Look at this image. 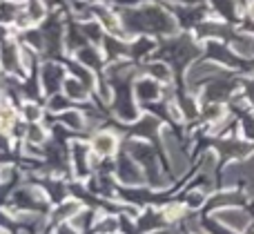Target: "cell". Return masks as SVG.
Masks as SVG:
<instances>
[{
  "label": "cell",
  "instance_id": "22",
  "mask_svg": "<svg viewBox=\"0 0 254 234\" xmlns=\"http://www.w3.org/2000/svg\"><path fill=\"white\" fill-rule=\"evenodd\" d=\"M25 116H27V120H38V116H40L38 107L27 105V107H25Z\"/></svg>",
  "mask_w": 254,
  "mask_h": 234
},
{
  "label": "cell",
  "instance_id": "6",
  "mask_svg": "<svg viewBox=\"0 0 254 234\" xmlns=\"http://www.w3.org/2000/svg\"><path fill=\"white\" fill-rule=\"evenodd\" d=\"M219 74V67L212 65V62H201V65H194L192 69L188 71V83L194 85L198 78H205V76H214Z\"/></svg>",
  "mask_w": 254,
  "mask_h": 234
},
{
  "label": "cell",
  "instance_id": "13",
  "mask_svg": "<svg viewBox=\"0 0 254 234\" xmlns=\"http://www.w3.org/2000/svg\"><path fill=\"white\" fill-rule=\"evenodd\" d=\"M147 71L154 76V78H158V80H170V69H167L165 65H161V62H156V65H149Z\"/></svg>",
  "mask_w": 254,
  "mask_h": 234
},
{
  "label": "cell",
  "instance_id": "2",
  "mask_svg": "<svg viewBox=\"0 0 254 234\" xmlns=\"http://www.w3.org/2000/svg\"><path fill=\"white\" fill-rule=\"evenodd\" d=\"M163 143H165V150H167V154H170V161H172V168H174V172L176 174H183L185 168H188V159H185V154L181 152L176 138L172 136L170 132H163Z\"/></svg>",
  "mask_w": 254,
  "mask_h": 234
},
{
  "label": "cell",
  "instance_id": "9",
  "mask_svg": "<svg viewBox=\"0 0 254 234\" xmlns=\"http://www.w3.org/2000/svg\"><path fill=\"white\" fill-rule=\"evenodd\" d=\"M2 65L11 71L18 67V49L13 45H4L2 47Z\"/></svg>",
  "mask_w": 254,
  "mask_h": 234
},
{
  "label": "cell",
  "instance_id": "24",
  "mask_svg": "<svg viewBox=\"0 0 254 234\" xmlns=\"http://www.w3.org/2000/svg\"><path fill=\"white\" fill-rule=\"evenodd\" d=\"M252 16H254V2H252Z\"/></svg>",
  "mask_w": 254,
  "mask_h": 234
},
{
  "label": "cell",
  "instance_id": "14",
  "mask_svg": "<svg viewBox=\"0 0 254 234\" xmlns=\"http://www.w3.org/2000/svg\"><path fill=\"white\" fill-rule=\"evenodd\" d=\"M63 123L74 127V129L83 127V118H80V114H76V112H65V114H63Z\"/></svg>",
  "mask_w": 254,
  "mask_h": 234
},
{
  "label": "cell",
  "instance_id": "21",
  "mask_svg": "<svg viewBox=\"0 0 254 234\" xmlns=\"http://www.w3.org/2000/svg\"><path fill=\"white\" fill-rule=\"evenodd\" d=\"M181 214H183V208H181V205H172V208L165 210V217L167 219H179Z\"/></svg>",
  "mask_w": 254,
  "mask_h": 234
},
{
  "label": "cell",
  "instance_id": "16",
  "mask_svg": "<svg viewBox=\"0 0 254 234\" xmlns=\"http://www.w3.org/2000/svg\"><path fill=\"white\" fill-rule=\"evenodd\" d=\"M234 52H239L241 56L250 58L252 56V45L248 43V40H237V43H234Z\"/></svg>",
  "mask_w": 254,
  "mask_h": 234
},
{
  "label": "cell",
  "instance_id": "23",
  "mask_svg": "<svg viewBox=\"0 0 254 234\" xmlns=\"http://www.w3.org/2000/svg\"><path fill=\"white\" fill-rule=\"evenodd\" d=\"M114 228H116V221H114V219H107V221L101 223V232H112Z\"/></svg>",
  "mask_w": 254,
  "mask_h": 234
},
{
  "label": "cell",
  "instance_id": "1",
  "mask_svg": "<svg viewBox=\"0 0 254 234\" xmlns=\"http://www.w3.org/2000/svg\"><path fill=\"white\" fill-rule=\"evenodd\" d=\"M214 219H216V221H221L223 226H228V228H232V230H237V232H243V230L248 228V223H250V217H248L243 210H239V208L221 210V212L214 214Z\"/></svg>",
  "mask_w": 254,
  "mask_h": 234
},
{
  "label": "cell",
  "instance_id": "4",
  "mask_svg": "<svg viewBox=\"0 0 254 234\" xmlns=\"http://www.w3.org/2000/svg\"><path fill=\"white\" fill-rule=\"evenodd\" d=\"M92 147H94V152H96V154H101V156L114 154V152H116V136H114V134H110V132L96 134V136H94V141H92Z\"/></svg>",
  "mask_w": 254,
  "mask_h": 234
},
{
  "label": "cell",
  "instance_id": "20",
  "mask_svg": "<svg viewBox=\"0 0 254 234\" xmlns=\"http://www.w3.org/2000/svg\"><path fill=\"white\" fill-rule=\"evenodd\" d=\"M78 58H80V60H83V62H96L98 60V56H96V52H94V49H83V52H80L78 54Z\"/></svg>",
  "mask_w": 254,
  "mask_h": 234
},
{
  "label": "cell",
  "instance_id": "8",
  "mask_svg": "<svg viewBox=\"0 0 254 234\" xmlns=\"http://www.w3.org/2000/svg\"><path fill=\"white\" fill-rule=\"evenodd\" d=\"M65 92H67V98H76V101H80V98H85L87 96V92H89V87L87 85H83L80 80H74V78H69L65 83Z\"/></svg>",
  "mask_w": 254,
  "mask_h": 234
},
{
  "label": "cell",
  "instance_id": "10",
  "mask_svg": "<svg viewBox=\"0 0 254 234\" xmlns=\"http://www.w3.org/2000/svg\"><path fill=\"white\" fill-rule=\"evenodd\" d=\"M96 13H98V18H101V22L107 27V29H110V31H114V34H121V31H119V22H116V18L112 16V13L107 11V9L98 7V9H96Z\"/></svg>",
  "mask_w": 254,
  "mask_h": 234
},
{
  "label": "cell",
  "instance_id": "11",
  "mask_svg": "<svg viewBox=\"0 0 254 234\" xmlns=\"http://www.w3.org/2000/svg\"><path fill=\"white\" fill-rule=\"evenodd\" d=\"M138 96L140 98H156L158 96V87L154 83H149V80L138 83Z\"/></svg>",
  "mask_w": 254,
  "mask_h": 234
},
{
  "label": "cell",
  "instance_id": "19",
  "mask_svg": "<svg viewBox=\"0 0 254 234\" xmlns=\"http://www.w3.org/2000/svg\"><path fill=\"white\" fill-rule=\"evenodd\" d=\"M29 18H31V20H40V18H43V4H40L38 0H34V2H31Z\"/></svg>",
  "mask_w": 254,
  "mask_h": 234
},
{
  "label": "cell",
  "instance_id": "25",
  "mask_svg": "<svg viewBox=\"0 0 254 234\" xmlns=\"http://www.w3.org/2000/svg\"><path fill=\"white\" fill-rule=\"evenodd\" d=\"M0 234H2V232H0Z\"/></svg>",
  "mask_w": 254,
  "mask_h": 234
},
{
  "label": "cell",
  "instance_id": "5",
  "mask_svg": "<svg viewBox=\"0 0 254 234\" xmlns=\"http://www.w3.org/2000/svg\"><path fill=\"white\" fill-rule=\"evenodd\" d=\"M119 176H121V181H123V183H127V185H136V183L143 181L138 168H136L129 159H123L119 163Z\"/></svg>",
  "mask_w": 254,
  "mask_h": 234
},
{
  "label": "cell",
  "instance_id": "17",
  "mask_svg": "<svg viewBox=\"0 0 254 234\" xmlns=\"http://www.w3.org/2000/svg\"><path fill=\"white\" fill-rule=\"evenodd\" d=\"M78 210H80V205L76 203V201H69V203L63 205L61 212H58V214H61V217H74V214L78 212Z\"/></svg>",
  "mask_w": 254,
  "mask_h": 234
},
{
  "label": "cell",
  "instance_id": "18",
  "mask_svg": "<svg viewBox=\"0 0 254 234\" xmlns=\"http://www.w3.org/2000/svg\"><path fill=\"white\" fill-rule=\"evenodd\" d=\"M27 138H29L31 143H40L45 138V134H43V129H40L38 125H31L29 132H27Z\"/></svg>",
  "mask_w": 254,
  "mask_h": 234
},
{
  "label": "cell",
  "instance_id": "7",
  "mask_svg": "<svg viewBox=\"0 0 254 234\" xmlns=\"http://www.w3.org/2000/svg\"><path fill=\"white\" fill-rule=\"evenodd\" d=\"M71 152H74L76 174H78V176H85V174H87V147L80 145V143H76V145L71 147Z\"/></svg>",
  "mask_w": 254,
  "mask_h": 234
},
{
  "label": "cell",
  "instance_id": "15",
  "mask_svg": "<svg viewBox=\"0 0 254 234\" xmlns=\"http://www.w3.org/2000/svg\"><path fill=\"white\" fill-rule=\"evenodd\" d=\"M49 110H52V112H67V110H69V98L54 96L52 103H49Z\"/></svg>",
  "mask_w": 254,
  "mask_h": 234
},
{
  "label": "cell",
  "instance_id": "12",
  "mask_svg": "<svg viewBox=\"0 0 254 234\" xmlns=\"http://www.w3.org/2000/svg\"><path fill=\"white\" fill-rule=\"evenodd\" d=\"M16 118V112L11 110L9 105H0V127H9Z\"/></svg>",
  "mask_w": 254,
  "mask_h": 234
},
{
  "label": "cell",
  "instance_id": "3",
  "mask_svg": "<svg viewBox=\"0 0 254 234\" xmlns=\"http://www.w3.org/2000/svg\"><path fill=\"white\" fill-rule=\"evenodd\" d=\"M61 83H63V69L58 65H45L43 67V87H45V92H56L58 87H61Z\"/></svg>",
  "mask_w": 254,
  "mask_h": 234
}]
</instances>
